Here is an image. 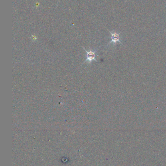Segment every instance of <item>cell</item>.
Segmentation results:
<instances>
[{
    "mask_svg": "<svg viewBox=\"0 0 166 166\" xmlns=\"http://www.w3.org/2000/svg\"><path fill=\"white\" fill-rule=\"evenodd\" d=\"M83 49L85 50V52L87 54V58L86 60H85V62L88 61L89 63H91L93 61H96V53L94 52L92 50H90L89 51L87 50L86 49H85L84 48H83Z\"/></svg>",
    "mask_w": 166,
    "mask_h": 166,
    "instance_id": "6da1fadb",
    "label": "cell"
},
{
    "mask_svg": "<svg viewBox=\"0 0 166 166\" xmlns=\"http://www.w3.org/2000/svg\"><path fill=\"white\" fill-rule=\"evenodd\" d=\"M111 42H113L114 44H115L117 42H120V40H119V36L116 33H111Z\"/></svg>",
    "mask_w": 166,
    "mask_h": 166,
    "instance_id": "7a4b0ae2",
    "label": "cell"
}]
</instances>
